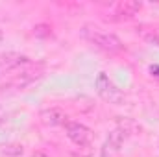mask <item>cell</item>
<instances>
[{
    "instance_id": "6da1fadb",
    "label": "cell",
    "mask_w": 159,
    "mask_h": 157,
    "mask_svg": "<svg viewBox=\"0 0 159 157\" xmlns=\"http://www.w3.org/2000/svg\"><path fill=\"white\" fill-rule=\"evenodd\" d=\"M81 37L85 41H89L91 44H94L96 48L104 50V52H109V54H119L124 50V44L122 41L111 34V32H106L98 26H93V24H87L81 28Z\"/></svg>"
},
{
    "instance_id": "7a4b0ae2",
    "label": "cell",
    "mask_w": 159,
    "mask_h": 157,
    "mask_svg": "<svg viewBox=\"0 0 159 157\" xmlns=\"http://www.w3.org/2000/svg\"><path fill=\"white\" fill-rule=\"evenodd\" d=\"M94 87H96L98 96H100L104 102H107V104L120 105V104H124V100H126L124 92L109 79V76H107L106 72H100V74L96 76V79H94Z\"/></svg>"
},
{
    "instance_id": "3957f363",
    "label": "cell",
    "mask_w": 159,
    "mask_h": 157,
    "mask_svg": "<svg viewBox=\"0 0 159 157\" xmlns=\"http://www.w3.org/2000/svg\"><path fill=\"white\" fill-rule=\"evenodd\" d=\"M67 137L76 144V146H89L93 142V131L80 122H67L65 124Z\"/></svg>"
},
{
    "instance_id": "277c9868",
    "label": "cell",
    "mask_w": 159,
    "mask_h": 157,
    "mask_svg": "<svg viewBox=\"0 0 159 157\" xmlns=\"http://www.w3.org/2000/svg\"><path fill=\"white\" fill-rule=\"evenodd\" d=\"M122 142H124V133L115 129L109 133V137L106 139L104 142V148H102V154L100 157H120V148H122Z\"/></svg>"
},
{
    "instance_id": "5b68a950",
    "label": "cell",
    "mask_w": 159,
    "mask_h": 157,
    "mask_svg": "<svg viewBox=\"0 0 159 157\" xmlns=\"http://www.w3.org/2000/svg\"><path fill=\"white\" fill-rule=\"evenodd\" d=\"M39 76H41L39 72H22V74H19V76L11 78L9 81H6V83L2 85V89H4V91H6V89H13V91L26 89L28 85H32L35 79L39 78Z\"/></svg>"
},
{
    "instance_id": "8992f818",
    "label": "cell",
    "mask_w": 159,
    "mask_h": 157,
    "mask_svg": "<svg viewBox=\"0 0 159 157\" xmlns=\"http://www.w3.org/2000/svg\"><path fill=\"white\" fill-rule=\"evenodd\" d=\"M143 4L141 2H135V0H126V2H120L115 6V15H119L120 19H131L133 15H137L141 11Z\"/></svg>"
},
{
    "instance_id": "52a82bcc",
    "label": "cell",
    "mask_w": 159,
    "mask_h": 157,
    "mask_svg": "<svg viewBox=\"0 0 159 157\" xmlns=\"http://www.w3.org/2000/svg\"><path fill=\"white\" fill-rule=\"evenodd\" d=\"M41 118H43V122L44 124H50V126H57V124H67L65 122V115L61 113V111H57V109H50V111H44L43 115H41Z\"/></svg>"
},
{
    "instance_id": "ba28073f",
    "label": "cell",
    "mask_w": 159,
    "mask_h": 157,
    "mask_svg": "<svg viewBox=\"0 0 159 157\" xmlns=\"http://www.w3.org/2000/svg\"><path fill=\"white\" fill-rule=\"evenodd\" d=\"M30 157H48L46 154H43V152H35V154H32Z\"/></svg>"
}]
</instances>
